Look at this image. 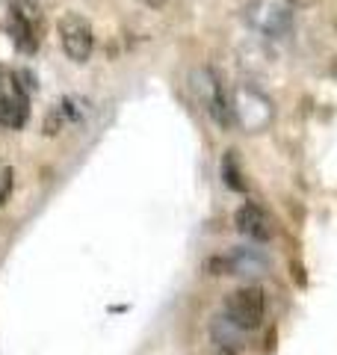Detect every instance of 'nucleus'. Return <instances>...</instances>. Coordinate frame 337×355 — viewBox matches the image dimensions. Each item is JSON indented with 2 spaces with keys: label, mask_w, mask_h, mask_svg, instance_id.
Masks as SVG:
<instances>
[{
  "label": "nucleus",
  "mask_w": 337,
  "mask_h": 355,
  "mask_svg": "<svg viewBox=\"0 0 337 355\" xmlns=\"http://www.w3.org/2000/svg\"><path fill=\"white\" fill-rule=\"evenodd\" d=\"M193 89L198 95V104L205 107V113L216 121L219 128L228 130L231 125H237L234 119V104H231V95L225 89L222 77L213 71V69H196L193 71Z\"/></svg>",
  "instance_id": "obj_1"
},
{
  "label": "nucleus",
  "mask_w": 337,
  "mask_h": 355,
  "mask_svg": "<svg viewBox=\"0 0 337 355\" xmlns=\"http://www.w3.org/2000/svg\"><path fill=\"white\" fill-rule=\"evenodd\" d=\"M266 314V296L261 287H240L234 291L228 299H225V317L231 320L240 331H252L263 323Z\"/></svg>",
  "instance_id": "obj_2"
},
{
  "label": "nucleus",
  "mask_w": 337,
  "mask_h": 355,
  "mask_svg": "<svg viewBox=\"0 0 337 355\" xmlns=\"http://www.w3.org/2000/svg\"><path fill=\"white\" fill-rule=\"evenodd\" d=\"M56 33H60V44H62V51L69 53V60L86 62L92 57L95 36H92V24H89L83 15L65 12L60 21H56Z\"/></svg>",
  "instance_id": "obj_3"
},
{
  "label": "nucleus",
  "mask_w": 337,
  "mask_h": 355,
  "mask_svg": "<svg viewBox=\"0 0 337 355\" xmlns=\"http://www.w3.org/2000/svg\"><path fill=\"white\" fill-rule=\"evenodd\" d=\"M30 119V98L27 86L18 83V74L0 71V125L3 128H24Z\"/></svg>",
  "instance_id": "obj_4"
},
{
  "label": "nucleus",
  "mask_w": 337,
  "mask_h": 355,
  "mask_svg": "<svg viewBox=\"0 0 337 355\" xmlns=\"http://www.w3.org/2000/svg\"><path fill=\"white\" fill-rule=\"evenodd\" d=\"M207 270L213 275H263L269 270V258L261 249L237 246V249L219 254V258L207 261Z\"/></svg>",
  "instance_id": "obj_5"
},
{
  "label": "nucleus",
  "mask_w": 337,
  "mask_h": 355,
  "mask_svg": "<svg viewBox=\"0 0 337 355\" xmlns=\"http://www.w3.org/2000/svg\"><path fill=\"white\" fill-rule=\"evenodd\" d=\"M249 21L263 36H287L293 27V12L284 0H252L249 3Z\"/></svg>",
  "instance_id": "obj_6"
},
{
  "label": "nucleus",
  "mask_w": 337,
  "mask_h": 355,
  "mask_svg": "<svg viewBox=\"0 0 337 355\" xmlns=\"http://www.w3.org/2000/svg\"><path fill=\"white\" fill-rule=\"evenodd\" d=\"M234 225L243 237H249L252 243H269L275 234V222L266 210L257 205V202H245L240 205V210L234 214Z\"/></svg>",
  "instance_id": "obj_7"
},
{
  "label": "nucleus",
  "mask_w": 337,
  "mask_h": 355,
  "mask_svg": "<svg viewBox=\"0 0 337 355\" xmlns=\"http://www.w3.org/2000/svg\"><path fill=\"white\" fill-rule=\"evenodd\" d=\"M36 12H27L21 3H12L9 6V18H6V30H9V36H12L15 42V48L21 53H36L39 51V30H36Z\"/></svg>",
  "instance_id": "obj_8"
},
{
  "label": "nucleus",
  "mask_w": 337,
  "mask_h": 355,
  "mask_svg": "<svg viewBox=\"0 0 337 355\" xmlns=\"http://www.w3.org/2000/svg\"><path fill=\"white\" fill-rule=\"evenodd\" d=\"M80 119H83L80 101H77V98H62V101H56L48 110V116H44V133H48V137H56V133H62L65 128L77 125Z\"/></svg>",
  "instance_id": "obj_9"
},
{
  "label": "nucleus",
  "mask_w": 337,
  "mask_h": 355,
  "mask_svg": "<svg viewBox=\"0 0 337 355\" xmlns=\"http://www.w3.org/2000/svg\"><path fill=\"white\" fill-rule=\"evenodd\" d=\"M222 181L234 193L245 190V181H243V172H240V163H237V154L234 151H225V157H222Z\"/></svg>",
  "instance_id": "obj_10"
},
{
  "label": "nucleus",
  "mask_w": 337,
  "mask_h": 355,
  "mask_svg": "<svg viewBox=\"0 0 337 355\" xmlns=\"http://www.w3.org/2000/svg\"><path fill=\"white\" fill-rule=\"evenodd\" d=\"M210 335H213V340H216V343L228 347V343H237L240 340L243 331L234 326L228 317H216V320H213V326H210Z\"/></svg>",
  "instance_id": "obj_11"
},
{
  "label": "nucleus",
  "mask_w": 337,
  "mask_h": 355,
  "mask_svg": "<svg viewBox=\"0 0 337 355\" xmlns=\"http://www.w3.org/2000/svg\"><path fill=\"white\" fill-rule=\"evenodd\" d=\"M12 169H9V166H3V169H0V205H6L9 202V196H12Z\"/></svg>",
  "instance_id": "obj_12"
},
{
  "label": "nucleus",
  "mask_w": 337,
  "mask_h": 355,
  "mask_svg": "<svg viewBox=\"0 0 337 355\" xmlns=\"http://www.w3.org/2000/svg\"><path fill=\"white\" fill-rule=\"evenodd\" d=\"M290 3H293V6H299V9H308V6H313V3H317V0H290Z\"/></svg>",
  "instance_id": "obj_13"
},
{
  "label": "nucleus",
  "mask_w": 337,
  "mask_h": 355,
  "mask_svg": "<svg viewBox=\"0 0 337 355\" xmlns=\"http://www.w3.org/2000/svg\"><path fill=\"white\" fill-rule=\"evenodd\" d=\"M142 3H145V6H154V9H157V6H163L166 0H142Z\"/></svg>",
  "instance_id": "obj_14"
},
{
  "label": "nucleus",
  "mask_w": 337,
  "mask_h": 355,
  "mask_svg": "<svg viewBox=\"0 0 337 355\" xmlns=\"http://www.w3.org/2000/svg\"><path fill=\"white\" fill-rule=\"evenodd\" d=\"M216 355H234V352H231V349H219Z\"/></svg>",
  "instance_id": "obj_15"
}]
</instances>
